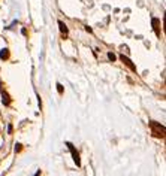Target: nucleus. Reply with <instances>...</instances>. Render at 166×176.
Here are the masks:
<instances>
[{
  "mask_svg": "<svg viewBox=\"0 0 166 176\" xmlns=\"http://www.w3.org/2000/svg\"><path fill=\"white\" fill-rule=\"evenodd\" d=\"M67 146H69V149H70V152H72V157H74V161H75V164L77 166H81V160H79V154L75 151V148L72 146V143H67Z\"/></svg>",
  "mask_w": 166,
  "mask_h": 176,
  "instance_id": "f03ea898",
  "label": "nucleus"
},
{
  "mask_svg": "<svg viewBox=\"0 0 166 176\" xmlns=\"http://www.w3.org/2000/svg\"><path fill=\"white\" fill-rule=\"evenodd\" d=\"M58 27H60V31L63 33V34H67V27H66V24L63 23V21H58Z\"/></svg>",
  "mask_w": 166,
  "mask_h": 176,
  "instance_id": "39448f33",
  "label": "nucleus"
},
{
  "mask_svg": "<svg viewBox=\"0 0 166 176\" xmlns=\"http://www.w3.org/2000/svg\"><path fill=\"white\" fill-rule=\"evenodd\" d=\"M57 91H58L60 94L63 93V87H61V84H57Z\"/></svg>",
  "mask_w": 166,
  "mask_h": 176,
  "instance_id": "6e6552de",
  "label": "nucleus"
},
{
  "mask_svg": "<svg viewBox=\"0 0 166 176\" xmlns=\"http://www.w3.org/2000/svg\"><path fill=\"white\" fill-rule=\"evenodd\" d=\"M0 58L2 60H8L9 58V49H2V52H0Z\"/></svg>",
  "mask_w": 166,
  "mask_h": 176,
  "instance_id": "423d86ee",
  "label": "nucleus"
},
{
  "mask_svg": "<svg viewBox=\"0 0 166 176\" xmlns=\"http://www.w3.org/2000/svg\"><path fill=\"white\" fill-rule=\"evenodd\" d=\"M35 176H40V170H38V172H36V175H35Z\"/></svg>",
  "mask_w": 166,
  "mask_h": 176,
  "instance_id": "9b49d317",
  "label": "nucleus"
},
{
  "mask_svg": "<svg viewBox=\"0 0 166 176\" xmlns=\"http://www.w3.org/2000/svg\"><path fill=\"white\" fill-rule=\"evenodd\" d=\"M2 96H3V104H5V106L11 104V99H9V96H8L5 91H2Z\"/></svg>",
  "mask_w": 166,
  "mask_h": 176,
  "instance_id": "0eeeda50",
  "label": "nucleus"
},
{
  "mask_svg": "<svg viewBox=\"0 0 166 176\" xmlns=\"http://www.w3.org/2000/svg\"><path fill=\"white\" fill-rule=\"evenodd\" d=\"M19 151H21V145L18 143V145L15 146V152H19Z\"/></svg>",
  "mask_w": 166,
  "mask_h": 176,
  "instance_id": "9d476101",
  "label": "nucleus"
},
{
  "mask_svg": "<svg viewBox=\"0 0 166 176\" xmlns=\"http://www.w3.org/2000/svg\"><path fill=\"white\" fill-rule=\"evenodd\" d=\"M150 127H151V133H153L154 137H160V139L165 137V127H163L162 124H159V122H156V121H151V122H150Z\"/></svg>",
  "mask_w": 166,
  "mask_h": 176,
  "instance_id": "f257e3e1",
  "label": "nucleus"
},
{
  "mask_svg": "<svg viewBox=\"0 0 166 176\" xmlns=\"http://www.w3.org/2000/svg\"><path fill=\"white\" fill-rule=\"evenodd\" d=\"M153 29H154L156 34L160 36V21H159L157 18H153Z\"/></svg>",
  "mask_w": 166,
  "mask_h": 176,
  "instance_id": "20e7f679",
  "label": "nucleus"
},
{
  "mask_svg": "<svg viewBox=\"0 0 166 176\" xmlns=\"http://www.w3.org/2000/svg\"><path fill=\"white\" fill-rule=\"evenodd\" d=\"M120 58H121V61H123V63H124V64L127 66V67H129V69H130L132 72H136V66H135V64L132 63V60H130V58H127L126 55H121Z\"/></svg>",
  "mask_w": 166,
  "mask_h": 176,
  "instance_id": "7ed1b4c3",
  "label": "nucleus"
},
{
  "mask_svg": "<svg viewBox=\"0 0 166 176\" xmlns=\"http://www.w3.org/2000/svg\"><path fill=\"white\" fill-rule=\"evenodd\" d=\"M108 58H109L111 61H114V60H115V55H114L112 52H109V54H108Z\"/></svg>",
  "mask_w": 166,
  "mask_h": 176,
  "instance_id": "1a4fd4ad",
  "label": "nucleus"
}]
</instances>
